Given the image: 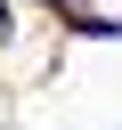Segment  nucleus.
Masks as SVG:
<instances>
[{"label": "nucleus", "instance_id": "1", "mask_svg": "<svg viewBox=\"0 0 122 130\" xmlns=\"http://www.w3.org/2000/svg\"><path fill=\"white\" fill-rule=\"evenodd\" d=\"M57 16H73L81 32H122V0H57Z\"/></svg>", "mask_w": 122, "mask_h": 130}, {"label": "nucleus", "instance_id": "2", "mask_svg": "<svg viewBox=\"0 0 122 130\" xmlns=\"http://www.w3.org/2000/svg\"><path fill=\"white\" fill-rule=\"evenodd\" d=\"M0 32H8V16H0Z\"/></svg>", "mask_w": 122, "mask_h": 130}]
</instances>
